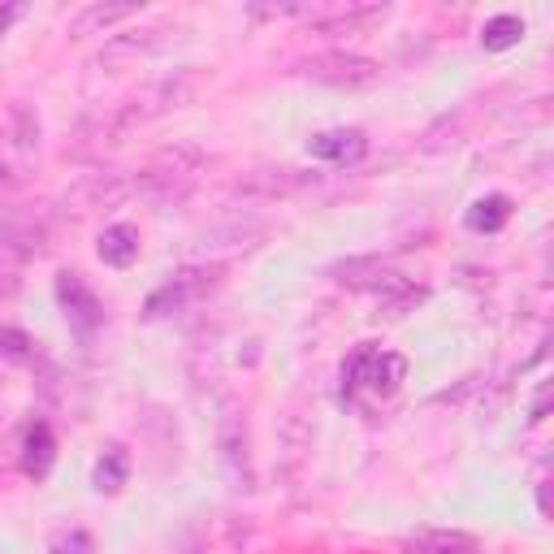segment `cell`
Instances as JSON below:
<instances>
[{
    "instance_id": "cell-1",
    "label": "cell",
    "mask_w": 554,
    "mask_h": 554,
    "mask_svg": "<svg viewBox=\"0 0 554 554\" xmlns=\"http://www.w3.org/2000/svg\"><path fill=\"white\" fill-rule=\"evenodd\" d=\"M403 377H407L403 355H390V351H377V347H360L347 364H342V381H347V390L394 394Z\"/></svg>"
},
{
    "instance_id": "cell-2",
    "label": "cell",
    "mask_w": 554,
    "mask_h": 554,
    "mask_svg": "<svg viewBox=\"0 0 554 554\" xmlns=\"http://www.w3.org/2000/svg\"><path fill=\"white\" fill-rule=\"evenodd\" d=\"M303 74L312 83H325V87H368L377 83V61L360 57V52H321V57L303 61Z\"/></svg>"
},
{
    "instance_id": "cell-3",
    "label": "cell",
    "mask_w": 554,
    "mask_h": 554,
    "mask_svg": "<svg viewBox=\"0 0 554 554\" xmlns=\"http://www.w3.org/2000/svg\"><path fill=\"white\" fill-rule=\"evenodd\" d=\"M57 295H61V308H65V316H70V325L78 329V334H91V329L100 325V316H104L100 299L83 286V277H78V273H61Z\"/></svg>"
},
{
    "instance_id": "cell-4",
    "label": "cell",
    "mask_w": 554,
    "mask_h": 554,
    "mask_svg": "<svg viewBox=\"0 0 554 554\" xmlns=\"http://www.w3.org/2000/svg\"><path fill=\"white\" fill-rule=\"evenodd\" d=\"M200 290H204V273H200V269H187V273L169 277V282L148 299V316L156 321V316H169V312L187 308V303L200 295Z\"/></svg>"
},
{
    "instance_id": "cell-5",
    "label": "cell",
    "mask_w": 554,
    "mask_h": 554,
    "mask_svg": "<svg viewBox=\"0 0 554 554\" xmlns=\"http://www.w3.org/2000/svg\"><path fill=\"white\" fill-rule=\"evenodd\" d=\"M364 152H368L364 130H325V135L312 139V156L334 161V165H355V161H364Z\"/></svg>"
},
{
    "instance_id": "cell-6",
    "label": "cell",
    "mask_w": 554,
    "mask_h": 554,
    "mask_svg": "<svg viewBox=\"0 0 554 554\" xmlns=\"http://www.w3.org/2000/svg\"><path fill=\"white\" fill-rule=\"evenodd\" d=\"M135 256H139V230L135 226H109L100 234V260L104 265L126 269V265H135Z\"/></svg>"
},
{
    "instance_id": "cell-7",
    "label": "cell",
    "mask_w": 554,
    "mask_h": 554,
    "mask_svg": "<svg viewBox=\"0 0 554 554\" xmlns=\"http://www.w3.org/2000/svg\"><path fill=\"white\" fill-rule=\"evenodd\" d=\"M412 554H481L477 542L464 533H442V529H429V533H420L412 537V546H407Z\"/></svg>"
},
{
    "instance_id": "cell-8",
    "label": "cell",
    "mask_w": 554,
    "mask_h": 554,
    "mask_svg": "<svg viewBox=\"0 0 554 554\" xmlns=\"http://www.w3.org/2000/svg\"><path fill=\"white\" fill-rule=\"evenodd\" d=\"M130 13H139V5H87V9L74 18L70 31H74V35H96V31H109L113 22L130 18Z\"/></svg>"
},
{
    "instance_id": "cell-9",
    "label": "cell",
    "mask_w": 554,
    "mask_h": 554,
    "mask_svg": "<svg viewBox=\"0 0 554 554\" xmlns=\"http://www.w3.org/2000/svg\"><path fill=\"white\" fill-rule=\"evenodd\" d=\"M52 455H57V442H52L48 425H35L26 433V451H22V468L31 472V477H44L52 468Z\"/></svg>"
},
{
    "instance_id": "cell-10",
    "label": "cell",
    "mask_w": 554,
    "mask_h": 554,
    "mask_svg": "<svg viewBox=\"0 0 554 554\" xmlns=\"http://www.w3.org/2000/svg\"><path fill=\"white\" fill-rule=\"evenodd\" d=\"M303 178L299 169H260V174H252L243 182V191H260L265 187V195H290V191H299L303 187Z\"/></svg>"
},
{
    "instance_id": "cell-11",
    "label": "cell",
    "mask_w": 554,
    "mask_h": 554,
    "mask_svg": "<svg viewBox=\"0 0 554 554\" xmlns=\"http://www.w3.org/2000/svg\"><path fill=\"white\" fill-rule=\"evenodd\" d=\"M511 217V204H507V195H490V200H477L468 208V226L472 230H485V234H494V230H503V221Z\"/></svg>"
},
{
    "instance_id": "cell-12",
    "label": "cell",
    "mask_w": 554,
    "mask_h": 554,
    "mask_svg": "<svg viewBox=\"0 0 554 554\" xmlns=\"http://www.w3.org/2000/svg\"><path fill=\"white\" fill-rule=\"evenodd\" d=\"M520 35H524V22L511 18V13H498V18L485 22L481 44L490 48V52H503V48H511V44H520Z\"/></svg>"
},
{
    "instance_id": "cell-13",
    "label": "cell",
    "mask_w": 554,
    "mask_h": 554,
    "mask_svg": "<svg viewBox=\"0 0 554 554\" xmlns=\"http://www.w3.org/2000/svg\"><path fill=\"white\" fill-rule=\"evenodd\" d=\"M156 35H161V31H148V35H143V39L117 35V39H113V44H109V48H104V52H100V61H104V65H117V61H130V57H139V52H148V48L156 44Z\"/></svg>"
},
{
    "instance_id": "cell-14",
    "label": "cell",
    "mask_w": 554,
    "mask_h": 554,
    "mask_svg": "<svg viewBox=\"0 0 554 554\" xmlns=\"http://www.w3.org/2000/svg\"><path fill=\"white\" fill-rule=\"evenodd\" d=\"M126 485V455L122 451H109L100 459V468H96V490H122Z\"/></svg>"
},
{
    "instance_id": "cell-15",
    "label": "cell",
    "mask_w": 554,
    "mask_h": 554,
    "mask_svg": "<svg viewBox=\"0 0 554 554\" xmlns=\"http://www.w3.org/2000/svg\"><path fill=\"white\" fill-rule=\"evenodd\" d=\"M0 355L13 360V364L31 360V338H26L22 329H0Z\"/></svg>"
},
{
    "instance_id": "cell-16",
    "label": "cell",
    "mask_w": 554,
    "mask_h": 554,
    "mask_svg": "<svg viewBox=\"0 0 554 554\" xmlns=\"http://www.w3.org/2000/svg\"><path fill=\"white\" fill-rule=\"evenodd\" d=\"M18 13H22V5H5V9H0V35H5L9 26L18 22Z\"/></svg>"
}]
</instances>
